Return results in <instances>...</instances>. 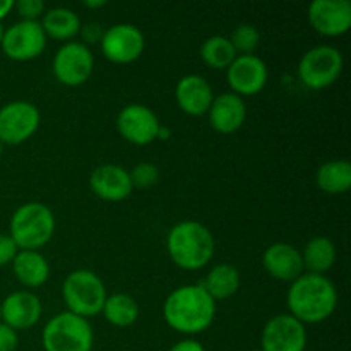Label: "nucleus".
I'll list each match as a JSON object with an SVG mask.
<instances>
[{"label":"nucleus","instance_id":"obj_1","mask_svg":"<svg viewBox=\"0 0 351 351\" xmlns=\"http://www.w3.org/2000/svg\"><path fill=\"white\" fill-rule=\"evenodd\" d=\"M165 322L180 335H201L216 317V302L201 285H184L171 291L163 304Z\"/></svg>","mask_w":351,"mask_h":351},{"label":"nucleus","instance_id":"obj_2","mask_svg":"<svg viewBox=\"0 0 351 351\" xmlns=\"http://www.w3.org/2000/svg\"><path fill=\"white\" fill-rule=\"evenodd\" d=\"M287 305L290 315L302 324H319L335 314L338 307V290L324 274L304 273L290 283Z\"/></svg>","mask_w":351,"mask_h":351},{"label":"nucleus","instance_id":"obj_3","mask_svg":"<svg viewBox=\"0 0 351 351\" xmlns=\"http://www.w3.org/2000/svg\"><path fill=\"white\" fill-rule=\"evenodd\" d=\"M167 250L177 267L199 271L215 257L216 240L208 226L195 219H185L168 232Z\"/></svg>","mask_w":351,"mask_h":351},{"label":"nucleus","instance_id":"obj_4","mask_svg":"<svg viewBox=\"0 0 351 351\" xmlns=\"http://www.w3.org/2000/svg\"><path fill=\"white\" fill-rule=\"evenodd\" d=\"M55 215L43 202H24L12 213L9 235L19 250H40L55 233Z\"/></svg>","mask_w":351,"mask_h":351},{"label":"nucleus","instance_id":"obj_5","mask_svg":"<svg viewBox=\"0 0 351 351\" xmlns=\"http://www.w3.org/2000/svg\"><path fill=\"white\" fill-rule=\"evenodd\" d=\"M62 297L67 305V312L89 319L101 314L108 293L103 280L95 271L75 269L64 280Z\"/></svg>","mask_w":351,"mask_h":351},{"label":"nucleus","instance_id":"obj_6","mask_svg":"<svg viewBox=\"0 0 351 351\" xmlns=\"http://www.w3.org/2000/svg\"><path fill=\"white\" fill-rule=\"evenodd\" d=\"M41 345L45 351H93L95 332L88 319L65 311L45 324Z\"/></svg>","mask_w":351,"mask_h":351},{"label":"nucleus","instance_id":"obj_7","mask_svg":"<svg viewBox=\"0 0 351 351\" xmlns=\"http://www.w3.org/2000/svg\"><path fill=\"white\" fill-rule=\"evenodd\" d=\"M345 60L341 51L332 45H317L302 55L298 77L308 89L321 91L335 84L341 75Z\"/></svg>","mask_w":351,"mask_h":351},{"label":"nucleus","instance_id":"obj_8","mask_svg":"<svg viewBox=\"0 0 351 351\" xmlns=\"http://www.w3.org/2000/svg\"><path fill=\"white\" fill-rule=\"evenodd\" d=\"M53 75L64 86H81L91 77L95 69V57L91 48L81 41H67L53 55L51 62Z\"/></svg>","mask_w":351,"mask_h":351},{"label":"nucleus","instance_id":"obj_9","mask_svg":"<svg viewBox=\"0 0 351 351\" xmlns=\"http://www.w3.org/2000/svg\"><path fill=\"white\" fill-rule=\"evenodd\" d=\"M41 115L29 101H10L0 108V143L17 146L26 143L40 129Z\"/></svg>","mask_w":351,"mask_h":351},{"label":"nucleus","instance_id":"obj_10","mask_svg":"<svg viewBox=\"0 0 351 351\" xmlns=\"http://www.w3.org/2000/svg\"><path fill=\"white\" fill-rule=\"evenodd\" d=\"M99 47L103 55L113 64H130L143 55L146 38L136 24L119 23L105 29Z\"/></svg>","mask_w":351,"mask_h":351},{"label":"nucleus","instance_id":"obj_11","mask_svg":"<svg viewBox=\"0 0 351 351\" xmlns=\"http://www.w3.org/2000/svg\"><path fill=\"white\" fill-rule=\"evenodd\" d=\"M0 47L10 60H33L43 53L47 47V34L40 21H19L7 27Z\"/></svg>","mask_w":351,"mask_h":351},{"label":"nucleus","instance_id":"obj_12","mask_svg":"<svg viewBox=\"0 0 351 351\" xmlns=\"http://www.w3.org/2000/svg\"><path fill=\"white\" fill-rule=\"evenodd\" d=\"M307 329L290 314H278L264 324L261 332L263 351H305Z\"/></svg>","mask_w":351,"mask_h":351},{"label":"nucleus","instance_id":"obj_13","mask_svg":"<svg viewBox=\"0 0 351 351\" xmlns=\"http://www.w3.org/2000/svg\"><path fill=\"white\" fill-rule=\"evenodd\" d=\"M161 122L156 113L146 105L130 103L119 112L117 130L120 136L136 146H147L156 141Z\"/></svg>","mask_w":351,"mask_h":351},{"label":"nucleus","instance_id":"obj_14","mask_svg":"<svg viewBox=\"0 0 351 351\" xmlns=\"http://www.w3.org/2000/svg\"><path fill=\"white\" fill-rule=\"evenodd\" d=\"M269 71L266 62L256 53L237 55L235 60L226 69V81L232 93L239 96H254L263 91L267 84Z\"/></svg>","mask_w":351,"mask_h":351},{"label":"nucleus","instance_id":"obj_15","mask_svg":"<svg viewBox=\"0 0 351 351\" xmlns=\"http://www.w3.org/2000/svg\"><path fill=\"white\" fill-rule=\"evenodd\" d=\"M308 23L319 34L341 36L351 27L350 0H314L308 5Z\"/></svg>","mask_w":351,"mask_h":351},{"label":"nucleus","instance_id":"obj_16","mask_svg":"<svg viewBox=\"0 0 351 351\" xmlns=\"http://www.w3.org/2000/svg\"><path fill=\"white\" fill-rule=\"evenodd\" d=\"M43 314L40 297L29 290H19L7 295L0 302V321L14 331H26L36 326Z\"/></svg>","mask_w":351,"mask_h":351},{"label":"nucleus","instance_id":"obj_17","mask_svg":"<svg viewBox=\"0 0 351 351\" xmlns=\"http://www.w3.org/2000/svg\"><path fill=\"white\" fill-rule=\"evenodd\" d=\"M89 187L99 199L108 202H120L132 194V180L129 171L115 163L96 167L89 177Z\"/></svg>","mask_w":351,"mask_h":351},{"label":"nucleus","instance_id":"obj_18","mask_svg":"<svg viewBox=\"0 0 351 351\" xmlns=\"http://www.w3.org/2000/svg\"><path fill=\"white\" fill-rule=\"evenodd\" d=\"M263 267L271 278L285 283H293L305 273L300 250L287 242H276L264 250Z\"/></svg>","mask_w":351,"mask_h":351},{"label":"nucleus","instance_id":"obj_19","mask_svg":"<svg viewBox=\"0 0 351 351\" xmlns=\"http://www.w3.org/2000/svg\"><path fill=\"white\" fill-rule=\"evenodd\" d=\"M175 99L178 108L191 117L208 115L209 106L215 99L211 84L199 74H187L175 86Z\"/></svg>","mask_w":351,"mask_h":351},{"label":"nucleus","instance_id":"obj_20","mask_svg":"<svg viewBox=\"0 0 351 351\" xmlns=\"http://www.w3.org/2000/svg\"><path fill=\"white\" fill-rule=\"evenodd\" d=\"M209 123L219 134H233L245 123L247 105L235 93H221L215 96L209 106Z\"/></svg>","mask_w":351,"mask_h":351},{"label":"nucleus","instance_id":"obj_21","mask_svg":"<svg viewBox=\"0 0 351 351\" xmlns=\"http://www.w3.org/2000/svg\"><path fill=\"white\" fill-rule=\"evenodd\" d=\"M12 271L26 288L43 287L50 278V264L40 250H19L12 261Z\"/></svg>","mask_w":351,"mask_h":351},{"label":"nucleus","instance_id":"obj_22","mask_svg":"<svg viewBox=\"0 0 351 351\" xmlns=\"http://www.w3.org/2000/svg\"><path fill=\"white\" fill-rule=\"evenodd\" d=\"M240 283H242L240 271L237 269L233 264L221 263L216 264V266L206 274L204 281L199 285L208 291V295L213 300L218 302L233 297V295L240 290Z\"/></svg>","mask_w":351,"mask_h":351},{"label":"nucleus","instance_id":"obj_23","mask_svg":"<svg viewBox=\"0 0 351 351\" xmlns=\"http://www.w3.org/2000/svg\"><path fill=\"white\" fill-rule=\"evenodd\" d=\"M47 38H53L58 41H72L81 31V19L77 14L67 7H51L43 14L40 21Z\"/></svg>","mask_w":351,"mask_h":351},{"label":"nucleus","instance_id":"obj_24","mask_svg":"<svg viewBox=\"0 0 351 351\" xmlns=\"http://www.w3.org/2000/svg\"><path fill=\"white\" fill-rule=\"evenodd\" d=\"M302 263L305 273L324 274L335 266L336 263V245L328 237H314L307 242L302 250Z\"/></svg>","mask_w":351,"mask_h":351},{"label":"nucleus","instance_id":"obj_25","mask_svg":"<svg viewBox=\"0 0 351 351\" xmlns=\"http://www.w3.org/2000/svg\"><path fill=\"white\" fill-rule=\"evenodd\" d=\"M315 184L324 194L341 195L351 187V163L348 160H329L317 168Z\"/></svg>","mask_w":351,"mask_h":351},{"label":"nucleus","instance_id":"obj_26","mask_svg":"<svg viewBox=\"0 0 351 351\" xmlns=\"http://www.w3.org/2000/svg\"><path fill=\"white\" fill-rule=\"evenodd\" d=\"M101 314L115 328H129L139 319V305L130 295L113 293L106 297Z\"/></svg>","mask_w":351,"mask_h":351},{"label":"nucleus","instance_id":"obj_27","mask_svg":"<svg viewBox=\"0 0 351 351\" xmlns=\"http://www.w3.org/2000/svg\"><path fill=\"white\" fill-rule=\"evenodd\" d=\"M202 62H204L208 67L211 69H228L232 65V62L237 58V51L233 48L232 41L228 40V36H223V34H215V36L206 38L204 43L201 45V50H199Z\"/></svg>","mask_w":351,"mask_h":351},{"label":"nucleus","instance_id":"obj_28","mask_svg":"<svg viewBox=\"0 0 351 351\" xmlns=\"http://www.w3.org/2000/svg\"><path fill=\"white\" fill-rule=\"evenodd\" d=\"M235 48L237 55H252L261 43V34L252 24H240L233 29L232 36L228 38Z\"/></svg>","mask_w":351,"mask_h":351},{"label":"nucleus","instance_id":"obj_29","mask_svg":"<svg viewBox=\"0 0 351 351\" xmlns=\"http://www.w3.org/2000/svg\"><path fill=\"white\" fill-rule=\"evenodd\" d=\"M129 175L130 180H132V187L149 189L158 182L160 171H158L156 165L149 163V161H143V163H137L136 167L129 171Z\"/></svg>","mask_w":351,"mask_h":351},{"label":"nucleus","instance_id":"obj_30","mask_svg":"<svg viewBox=\"0 0 351 351\" xmlns=\"http://www.w3.org/2000/svg\"><path fill=\"white\" fill-rule=\"evenodd\" d=\"M14 9L21 16V21H40L47 12L43 0H17L14 2Z\"/></svg>","mask_w":351,"mask_h":351},{"label":"nucleus","instance_id":"obj_31","mask_svg":"<svg viewBox=\"0 0 351 351\" xmlns=\"http://www.w3.org/2000/svg\"><path fill=\"white\" fill-rule=\"evenodd\" d=\"M17 252H19V249H17L16 242L10 239V235L0 233V267L7 266V264H12Z\"/></svg>","mask_w":351,"mask_h":351},{"label":"nucleus","instance_id":"obj_32","mask_svg":"<svg viewBox=\"0 0 351 351\" xmlns=\"http://www.w3.org/2000/svg\"><path fill=\"white\" fill-rule=\"evenodd\" d=\"M103 33H105V29H103V26L99 23L84 24V26H81V31H79V34H81L82 38L81 43H84L86 47L93 43H99Z\"/></svg>","mask_w":351,"mask_h":351},{"label":"nucleus","instance_id":"obj_33","mask_svg":"<svg viewBox=\"0 0 351 351\" xmlns=\"http://www.w3.org/2000/svg\"><path fill=\"white\" fill-rule=\"evenodd\" d=\"M17 345H19L17 331L0 322V351H16Z\"/></svg>","mask_w":351,"mask_h":351},{"label":"nucleus","instance_id":"obj_34","mask_svg":"<svg viewBox=\"0 0 351 351\" xmlns=\"http://www.w3.org/2000/svg\"><path fill=\"white\" fill-rule=\"evenodd\" d=\"M168 351H206V348L197 341V339L187 338V339H182V341L175 343V345L171 346Z\"/></svg>","mask_w":351,"mask_h":351},{"label":"nucleus","instance_id":"obj_35","mask_svg":"<svg viewBox=\"0 0 351 351\" xmlns=\"http://www.w3.org/2000/svg\"><path fill=\"white\" fill-rule=\"evenodd\" d=\"M14 9L12 0H0V23H2L3 17H7V14Z\"/></svg>","mask_w":351,"mask_h":351},{"label":"nucleus","instance_id":"obj_36","mask_svg":"<svg viewBox=\"0 0 351 351\" xmlns=\"http://www.w3.org/2000/svg\"><path fill=\"white\" fill-rule=\"evenodd\" d=\"M106 5V0H86L84 7L88 9H99V7H105Z\"/></svg>","mask_w":351,"mask_h":351},{"label":"nucleus","instance_id":"obj_37","mask_svg":"<svg viewBox=\"0 0 351 351\" xmlns=\"http://www.w3.org/2000/svg\"><path fill=\"white\" fill-rule=\"evenodd\" d=\"M170 134H171V130L168 129V127H165L163 123H161V127H160V130H158V137L156 139H161V141H167L168 137H170Z\"/></svg>","mask_w":351,"mask_h":351},{"label":"nucleus","instance_id":"obj_38","mask_svg":"<svg viewBox=\"0 0 351 351\" xmlns=\"http://www.w3.org/2000/svg\"><path fill=\"white\" fill-rule=\"evenodd\" d=\"M3 34H5V27H3L2 23H0V43H2L3 40Z\"/></svg>","mask_w":351,"mask_h":351},{"label":"nucleus","instance_id":"obj_39","mask_svg":"<svg viewBox=\"0 0 351 351\" xmlns=\"http://www.w3.org/2000/svg\"><path fill=\"white\" fill-rule=\"evenodd\" d=\"M2 151H3V144L0 143V156H2Z\"/></svg>","mask_w":351,"mask_h":351},{"label":"nucleus","instance_id":"obj_40","mask_svg":"<svg viewBox=\"0 0 351 351\" xmlns=\"http://www.w3.org/2000/svg\"><path fill=\"white\" fill-rule=\"evenodd\" d=\"M254 351H263V350H254Z\"/></svg>","mask_w":351,"mask_h":351}]
</instances>
